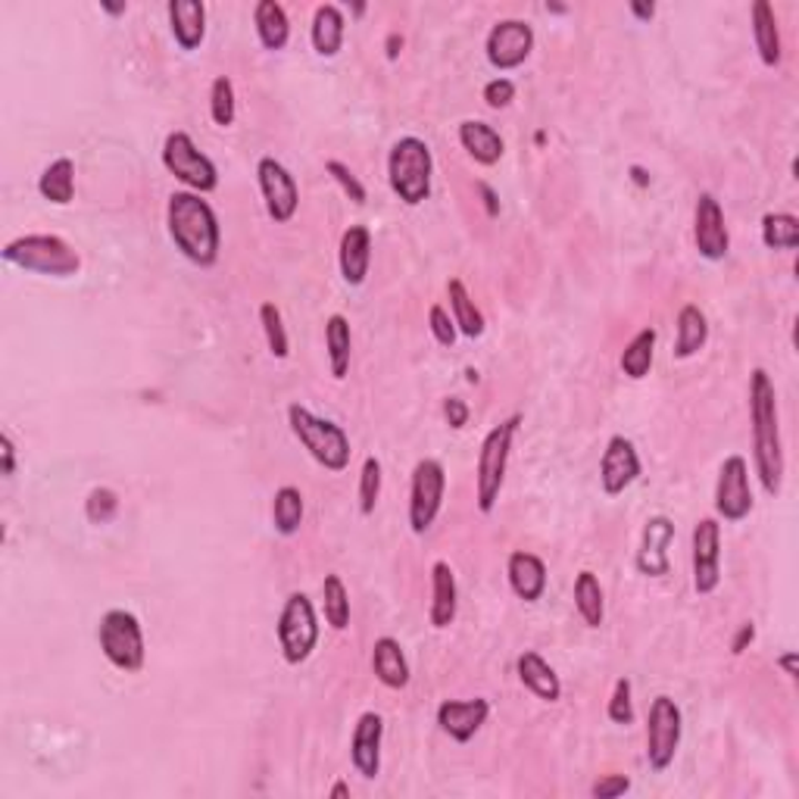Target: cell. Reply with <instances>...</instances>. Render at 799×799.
Instances as JSON below:
<instances>
[{
  "instance_id": "ffe728a7",
  "label": "cell",
  "mask_w": 799,
  "mask_h": 799,
  "mask_svg": "<svg viewBox=\"0 0 799 799\" xmlns=\"http://www.w3.org/2000/svg\"><path fill=\"white\" fill-rule=\"evenodd\" d=\"M381 740H385V718L378 713L359 715L350 737V762L366 781H375L381 771Z\"/></svg>"
},
{
  "instance_id": "f5cc1de1",
  "label": "cell",
  "mask_w": 799,
  "mask_h": 799,
  "mask_svg": "<svg viewBox=\"0 0 799 799\" xmlns=\"http://www.w3.org/2000/svg\"><path fill=\"white\" fill-rule=\"evenodd\" d=\"M797 663H799V656L793 653V649H787V653H781V656H778V668H781L783 675H787L790 680H797V675H799Z\"/></svg>"
},
{
  "instance_id": "c3c4849f",
  "label": "cell",
  "mask_w": 799,
  "mask_h": 799,
  "mask_svg": "<svg viewBox=\"0 0 799 799\" xmlns=\"http://www.w3.org/2000/svg\"><path fill=\"white\" fill-rule=\"evenodd\" d=\"M631 790V778L628 775H603L600 781L591 787V797L596 799H618L625 797Z\"/></svg>"
},
{
  "instance_id": "f1b7e54d",
  "label": "cell",
  "mask_w": 799,
  "mask_h": 799,
  "mask_svg": "<svg viewBox=\"0 0 799 799\" xmlns=\"http://www.w3.org/2000/svg\"><path fill=\"white\" fill-rule=\"evenodd\" d=\"M752 38H756V51H759L762 66H781V29H778L775 7H771L768 0H756V3H752Z\"/></svg>"
},
{
  "instance_id": "b9f144b4",
  "label": "cell",
  "mask_w": 799,
  "mask_h": 799,
  "mask_svg": "<svg viewBox=\"0 0 799 799\" xmlns=\"http://www.w3.org/2000/svg\"><path fill=\"white\" fill-rule=\"evenodd\" d=\"M378 496H381V462L378 457H366L362 472H359V512L372 515Z\"/></svg>"
},
{
  "instance_id": "681fc988",
  "label": "cell",
  "mask_w": 799,
  "mask_h": 799,
  "mask_svg": "<svg viewBox=\"0 0 799 799\" xmlns=\"http://www.w3.org/2000/svg\"><path fill=\"white\" fill-rule=\"evenodd\" d=\"M469 416H472V409H469V403L465 400H460V397H447L443 400V419H447V426L450 428H465L469 426Z\"/></svg>"
},
{
  "instance_id": "ba28073f",
  "label": "cell",
  "mask_w": 799,
  "mask_h": 799,
  "mask_svg": "<svg viewBox=\"0 0 799 799\" xmlns=\"http://www.w3.org/2000/svg\"><path fill=\"white\" fill-rule=\"evenodd\" d=\"M278 646L288 665H304L313 656V649L319 644V618L313 610V600L304 591H294L285 600L281 613H278Z\"/></svg>"
},
{
  "instance_id": "74e56055",
  "label": "cell",
  "mask_w": 799,
  "mask_h": 799,
  "mask_svg": "<svg viewBox=\"0 0 799 799\" xmlns=\"http://www.w3.org/2000/svg\"><path fill=\"white\" fill-rule=\"evenodd\" d=\"M762 244H766L768 250H797V216H793V213H766V216H762Z\"/></svg>"
},
{
  "instance_id": "f907efd6",
  "label": "cell",
  "mask_w": 799,
  "mask_h": 799,
  "mask_svg": "<svg viewBox=\"0 0 799 799\" xmlns=\"http://www.w3.org/2000/svg\"><path fill=\"white\" fill-rule=\"evenodd\" d=\"M0 475L3 478L17 475V443L10 438V431L0 434Z\"/></svg>"
},
{
  "instance_id": "4dcf8cb0",
  "label": "cell",
  "mask_w": 799,
  "mask_h": 799,
  "mask_svg": "<svg viewBox=\"0 0 799 799\" xmlns=\"http://www.w3.org/2000/svg\"><path fill=\"white\" fill-rule=\"evenodd\" d=\"M325 354H328V369L335 381H344L350 372V354H354V331L347 316H328L325 322Z\"/></svg>"
},
{
  "instance_id": "91938a15",
  "label": "cell",
  "mask_w": 799,
  "mask_h": 799,
  "mask_svg": "<svg viewBox=\"0 0 799 799\" xmlns=\"http://www.w3.org/2000/svg\"><path fill=\"white\" fill-rule=\"evenodd\" d=\"M331 797L335 799H347L350 797V783L347 781H338L335 787H331Z\"/></svg>"
},
{
  "instance_id": "d6986e66",
  "label": "cell",
  "mask_w": 799,
  "mask_h": 799,
  "mask_svg": "<svg viewBox=\"0 0 799 799\" xmlns=\"http://www.w3.org/2000/svg\"><path fill=\"white\" fill-rule=\"evenodd\" d=\"M491 715V703L484 697L475 699H443L438 706V725L441 731L457 740V744H469L488 721Z\"/></svg>"
},
{
  "instance_id": "6f0895ef",
  "label": "cell",
  "mask_w": 799,
  "mask_h": 799,
  "mask_svg": "<svg viewBox=\"0 0 799 799\" xmlns=\"http://www.w3.org/2000/svg\"><path fill=\"white\" fill-rule=\"evenodd\" d=\"M101 10L106 17H122V13H125V3H106V0H101Z\"/></svg>"
},
{
  "instance_id": "5b68a950",
  "label": "cell",
  "mask_w": 799,
  "mask_h": 799,
  "mask_svg": "<svg viewBox=\"0 0 799 799\" xmlns=\"http://www.w3.org/2000/svg\"><path fill=\"white\" fill-rule=\"evenodd\" d=\"M519 426H522V416L515 412L510 419H503L500 426H493L481 441L475 465V503L481 515H491L496 510V500H500L503 481H506L512 438H515Z\"/></svg>"
},
{
  "instance_id": "9a60e30c",
  "label": "cell",
  "mask_w": 799,
  "mask_h": 799,
  "mask_svg": "<svg viewBox=\"0 0 799 799\" xmlns=\"http://www.w3.org/2000/svg\"><path fill=\"white\" fill-rule=\"evenodd\" d=\"M694 591L709 596L721 584V525L718 519L706 515L694 525Z\"/></svg>"
},
{
  "instance_id": "5bb4252c",
  "label": "cell",
  "mask_w": 799,
  "mask_h": 799,
  "mask_svg": "<svg viewBox=\"0 0 799 799\" xmlns=\"http://www.w3.org/2000/svg\"><path fill=\"white\" fill-rule=\"evenodd\" d=\"M531 51H534V29L525 19H500L484 41L488 63L500 72L522 66Z\"/></svg>"
},
{
  "instance_id": "f35d334b",
  "label": "cell",
  "mask_w": 799,
  "mask_h": 799,
  "mask_svg": "<svg viewBox=\"0 0 799 799\" xmlns=\"http://www.w3.org/2000/svg\"><path fill=\"white\" fill-rule=\"evenodd\" d=\"M322 600H325V622H328V628L347 631V625H350V594H347V587H344L340 575H325Z\"/></svg>"
},
{
  "instance_id": "7c38bea8",
  "label": "cell",
  "mask_w": 799,
  "mask_h": 799,
  "mask_svg": "<svg viewBox=\"0 0 799 799\" xmlns=\"http://www.w3.org/2000/svg\"><path fill=\"white\" fill-rule=\"evenodd\" d=\"M756 506L752 488H749V465L740 453L721 462L718 481H715V515L725 522H744Z\"/></svg>"
},
{
  "instance_id": "d590c367",
  "label": "cell",
  "mask_w": 799,
  "mask_h": 799,
  "mask_svg": "<svg viewBox=\"0 0 799 799\" xmlns=\"http://www.w3.org/2000/svg\"><path fill=\"white\" fill-rule=\"evenodd\" d=\"M447 294H450V313H453V322L460 328V335L472 340L481 338L484 335V316H481V309L475 307V300L469 297V290L460 278L447 281Z\"/></svg>"
},
{
  "instance_id": "1f68e13d",
  "label": "cell",
  "mask_w": 799,
  "mask_h": 799,
  "mask_svg": "<svg viewBox=\"0 0 799 799\" xmlns=\"http://www.w3.org/2000/svg\"><path fill=\"white\" fill-rule=\"evenodd\" d=\"M709 340V319L697 304H684L678 313V338H675V359H690L697 357L699 350L706 347Z\"/></svg>"
},
{
  "instance_id": "8fae6325",
  "label": "cell",
  "mask_w": 799,
  "mask_h": 799,
  "mask_svg": "<svg viewBox=\"0 0 799 799\" xmlns=\"http://www.w3.org/2000/svg\"><path fill=\"white\" fill-rule=\"evenodd\" d=\"M447 491V472L438 460H419L409 484V527L412 534H426L438 522Z\"/></svg>"
},
{
  "instance_id": "9c48e42d",
  "label": "cell",
  "mask_w": 799,
  "mask_h": 799,
  "mask_svg": "<svg viewBox=\"0 0 799 799\" xmlns=\"http://www.w3.org/2000/svg\"><path fill=\"white\" fill-rule=\"evenodd\" d=\"M163 166L194 194H209V191L219 187L216 163L194 144V137L187 135V132H172L166 137V144H163Z\"/></svg>"
},
{
  "instance_id": "e575fe53",
  "label": "cell",
  "mask_w": 799,
  "mask_h": 799,
  "mask_svg": "<svg viewBox=\"0 0 799 799\" xmlns=\"http://www.w3.org/2000/svg\"><path fill=\"white\" fill-rule=\"evenodd\" d=\"M575 610H578L581 622L587 628H600L603 618H606V600H603V587L591 568L578 572L575 578Z\"/></svg>"
},
{
  "instance_id": "30bf717a",
  "label": "cell",
  "mask_w": 799,
  "mask_h": 799,
  "mask_svg": "<svg viewBox=\"0 0 799 799\" xmlns=\"http://www.w3.org/2000/svg\"><path fill=\"white\" fill-rule=\"evenodd\" d=\"M680 734H684L680 706L668 694H659L649 703V715H646V762L653 771H665L675 762Z\"/></svg>"
},
{
  "instance_id": "e0dca14e",
  "label": "cell",
  "mask_w": 799,
  "mask_h": 799,
  "mask_svg": "<svg viewBox=\"0 0 799 799\" xmlns=\"http://www.w3.org/2000/svg\"><path fill=\"white\" fill-rule=\"evenodd\" d=\"M641 478V457H637V447L625 434H613L606 450H603V460H600V484L606 496H618L625 493Z\"/></svg>"
},
{
  "instance_id": "52a82bcc",
  "label": "cell",
  "mask_w": 799,
  "mask_h": 799,
  "mask_svg": "<svg viewBox=\"0 0 799 799\" xmlns=\"http://www.w3.org/2000/svg\"><path fill=\"white\" fill-rule=\"evenodd\" d=\"M98 644L106 663L120 668L125 675H135L144 668L147 659V644H144V628L135 613L129 610H110L98 625Z\"/></svg>"
},
{
  "instance_id": "d6a6232c",
  "label": "cell",
  "mask_w": 799,
  "mask_h": 799,
  "mask_svg": "<svg viewBox=\"0 0 799 799\" xmlns=\"http://www.w3.org/2000/svg\"><path fill=\"white\" fill-rule=\"evenodd\" d=\"M38 194L57 206H69L75 197V163L69 156H57L38 178Z\"/></svg>"
},
{
  "instance_id": "9f6ffc18",
  "label": "cell",
  "mask_w": 799,
  "mask_h": 799,
  "mask_svg": "<svg viewBox=\"0 0 799 799\" xmlns=\"http://www.w3.org/2000/svg\"><path fill=\"white\" fill-rule=\"evenodd\" d=\"M385 48H388V60H397L400 51H403V34H397V32L388 34V44H385Z\"/></svg>"
},
{
  "instance_id": "836d02e7",
  "label": "cell",
  "mask_w": 799,
  "mask_h": 799,
  "mask_svg": "<svg viewBox=\"0 0 799 799\" xmlns=\"http://www.w3.org/2000/svg\"><path fill=\"white\" fill-rule=\"evenodd\" d=\"M656 328H641L634 338L628 340V347L622 350V372L628 375L631 381H644L649 369H653V357H656Z\"/></svg>"
},
{
  "instance_id": "603a6c76",
  "label": "cell",
  "mask_w": 799,
  "mask_h": 799,
  "mask_svg": "<svg viewBox=\"0 0 799 799\" xmlns=\"http://www.w3.org/2000/svg\"><path fill=\"white\" fill-rule=\"evenodd\" d=\"M170 29L182 51H197L206 38V3L204 0H170Z\"/></svg>"
},
{
  "instance_id": "11a10c76",
  "label": "cell",
  "mask_w": 799,
  "mask_h": 799,
  "mask_svg": "<svg viewBox=\"0 0 799 799\" xmlns=\"http://www.w3.org/2000/svg\"><path fill=\"white\" fill-rule=\"evenodd\" d=\"M478 191H481V197H484V206H488V216L496 219L500 216V204H496V194H493V187L488 182H478Z\"/></svg>"
},
{
  "instance_id": "277c9868",
  "label": "cell",
  "mask_w": 799,
  "mask_h": 799,
  "mask_svg": "<svg viewBox=\"0 0 799 799\" xmlns=\"http://www.w3.org/2000/svg\"><path fill=\"white\" fill-rule=\"evenodd\" d=\"M3 263L19 266L25 273L48 275V278H72L82 269V256L75 254V247L60 235H22L10 240L3 250Z\"/></svg>"
},
{
  "instance_id": "f546056e",
  "label": "cell",
  "mask_w": 799,
  "mask_h": 799,
  "mask_svg": "<svg viewBox=\"0 0 799 799\" xmlns=\"http://www.w3.org/2000/svg\"><path fill=\"white\" fill-rule=\"evenodd\" d=\"M256 38L266 51H285L290 41V19L288 10L278 0H259L254 7Z\"/></svg>"
},
{
  "instance_id": "ab89813d",
  "label": "cell",
  "mask_w": 799,
  "mask_h": 799,
  "mask_svg": "<svg viewBox=\"0 0 799 799\" xmlns=\"http://www.w3.org/2000/svg\"><path fill=\"white\" fill-rule=\"evenodd\" d=\"M209 116L219 129L235 125L238 116V101H235V82L228 75H216L213 85H209Z\"/></svg>"
},
{
  "instance_id": "4fadbf2b",
  "label": "cell",
  "mask_w": 799,
  "mask_h": 799,
  "mask_svg": "<svg viewBox=\"0 0 799 799\" xmlns=\"http://www.w3.org/2000/svg\"><path fill=\"white\" fill-rule=\"evenodd\" d=\"M256 182L263 191V201H266V213L275 225H288L297 216V206H300V187L275 156H263L256 163Z\"/></svg>"
},
{
  "instance_id": "ac0fdd59",
  "label": "cell",
  "mask_w": 799,
  "mask_h": 799,
  "mask_svg": "<svg viewBox=\"0 0 799 799\" xmlns=\"http://www.w3.org/2000/svg\"><path fill=\"white\" fill-rule=\"evenodd\" d=\"M672 541H675V522L668 515H649L634 556V565L644 578H665L672 572V560H668Z\"/></svg>"
},
{
  "instance_id": "4316f807",
  "label": "cell",
  "mask_w": 799,
  "mask_h": 799,
  "mask_svg": "<svg viewBox=\"0 0 799 799\" xmlns=\"http://www.w3.org/2000/svg\"><path fill=\"white\" fill-rule=\"evenodd\" d=\"M372 672L375 678L381 680L388 690H403L412 678V672H409V659L407 653H403V646L400 641H393V637H378L372 646Z\"/></svg>"
},
{
  "instance_id": "bcb514c9",
  "label": "cell",
  "mask_w": 799,
  "mask_h": 799,
  "mask_svg": "<svg viewBox=\"0 0 799 799\" xmlns=\"http://www.w3.org/2000/svg\"><path fill=\"white\" fill-rule=\"evenodd\" d=\"M428 328H431V335H434V340H438L441 347H453L457 338H460V328L453 322V316H450L441 304H434V307L428 309Z\"/></svg>"
},
{
  "instance_id": "94428289",
  "label": "cell",
  "mask_w": 799,
  "mask_h": 799,
  "mask_svg": "<svg viewBox=\"0 0 799 799\" xmlns=\"http://www.w3.org/2000/svg\"><path fill=\"white\" fill-rule=\"evenodd\" d=\"M546 10H550V13H565V7H562V3H546Z\"/></svg>"
},
{
  "instance_id": "7402d4cb",
  "label": "cell",
  "mask_w": 799,
  "mask_h": 799,
  "mask_svg": "<svg viewBox=\"0 0 799 799\" xmlns=\"http://www.w3.org/2000/svg\"><path fill=\"white\" fill-rule=\"evenodd\" d=\"M460 613V587L450 562L438 560L431 565V606H428V622L438 631L450 628Z\"/></svg>"
},
{
  "instance_id": "7bdbcfd3",
  "label": "cell",
  "mask_w": 799,
  "mask_h": 799,
  "mask_svg": "<svg viewBox=\"0 0 799 799\" xmlns=\"http://www.w3.org/2000/svg\"><path fill=\"white\" fill-rule=\"evenodd\" d=\"M120 512V493L110 488H94L85 500V515L91 525H110Z\"/></svg>"
},
{
  "instance_id": "816d5d0a",
  "label": "cell",
  "mask_w": 799,
  "mask_h": 799,
  "mask_svg": "<svg viewBox=\"0 0 799 799\" xmlns=\"http://www.w3.org/2000/svg\"><path fill=\"white\" fill-rule=\"evenodd\" d=\"M752 641H756V625H752V622H744V625L737 628V634H734V641H731L734 656L747 653L749 646H752Z\"/></svg>"
},
{
  "instance_id": "83f0119b",
  "label": "cell",
  "mask_w": 799,
  "mask_h": 799,
  "mask_svg": "<svg viewBox=\"0 0 799 799\" xmlns=\"http://www.w3.org/2000/svg\"><path fill=\"white\" fill-rule=\"evenodd\" d=\"M460 144L465 154L475 160L478 166H496L503 160V137L500 132L481 120L460 122Z\"/></svg>"
},
{
  "instance_id": "6da1fadb",
  "label": "cell",
  "mask_w": 799,
  "mask_h": 799,
  "mask_svg": "<svg viewBox=\"0 0 799 799\" xmlns=\"http://www.w3.org/2000/svg\"><path fill=\"white\" fill-rule=\"evenodd\" d=\"M749 422H752V462L768 496H778L783 484V441L778 391L766 369L749 375Z\"/></svg>"
},
{
  "instance_id": "44dd1931",
  "label": "cell",
  "mask_w": 799,
  "mask_h": 799,
  "mask_svg": "<svg viewBox=\"0 0 799 799\" xmlns=\"http://www.w3.org/2000/svg\"><path fill=\"white\" fill-rule=\"evenodd\" d=\"M340 275L350 288L366 285L369 278V266H372V232L366 225H350L344 235H340V250H338Z\"/></svg>"
},
{
  "instance_id": "7a4b0ae2",
  "label": "cell",
  "mask_w": 799,
  "mask_h": 799,
  "mask_svg": "<svg viewBox=\"0 0 799 799\" xmlns=\"http://www.w3.org/2000/svg\"><path fill=\"white\" fill-rule=\"evenodd\" d=\"M166 225L175 250L185 256L187 263L209 269L219 263L222 228L216 219V209L206 204L204 194L194 191H175L166 204Z\"/></svg>"
},
{
  "instance_id": "60d3db41",
  "label": "cell",
  "mask_w": 799,
  "mask_h": 799,
  "mask_svg": "<svg viewBox=\"0 0 799 799\" xmlns=\"http://www.w3.org/2000/svg\"><path fill=\"white\" fill-rule=\"evenodd\" d=\"M259 325H263V335H266V344H269V354H273L275 359H288V328H285V319H281V309L275 307L273 300H266V304L259 307Z\"/></svg>"
},
{
  "instance_id": "7dc6e473",
  "label": "cell",
  "mask_w": 799,
  "mask_h": 799,
  "mask_svg": "<svg viewBox=\"0 0 799 799\" xmlns=\"http://www.w3.org/2000/svg\"><path fill=\"white\" fill-rule=\"evenodd\" d=\"M481 98H484V103H488L491 110H506V106L515 101V82L506 79V75H496V79H491V82L484 85Z\"/></svg>"
},
{
  "instance_id": "6125c7cd",
  "label": "cell",
  "mask_w": 799,
  "mask_h": 799,
  "mask_svg": "<svg viewBox=\"0 0 799 799\" xmlns=\"http://www.w3.org/2000/svg\"><path fill=\"white\" fill-rule=\"evenodd\" d=\"M465 378H469V381H472V385H478V381H481V378H478L475 369H465Z\"/></svg>"
},
{
  "instance_id": "d4e9b609",
  "label": "cell",
  "mask_w": 799,
  "mask_h": 799,
  "mask_svg": "<svg viewBox=\"0 0 799 799\" xmlns=\"http://www.w3.org/2000/svg\"><path fill=\"white\" fill-rule=\"evenodd\" d=\"M515 675H519V680H522L537 699H544V703H560L562 680L560 675L553 672V665L546 663L541 653L525 649V653L515 659Z\"/></svg>"
},
{
  "instance_id": "2e32d148",
  "label": "cell",
  "mask_w": 799,
  "mask_h": 799,
  "mask_svg": "<svg viewBox=\"0 0 799 799\" xmlns=\"http://www.w3.org/2000/svg\"><path fill=\"white\" fill-rule=\"evenodd\" d=\"M694 244H697V254L709 263L725 259L731 250V235H728V225H725V213L721 204L715 201V194L703 191L694 206Z\"/></svg>"
},
{
  "instance_id": "8d00e7d4",
  "label": "cell",
  "mask_w": 799,
  "mask_h": 799,
  "mask_svg": "<svg viewBox=\"0 0 799 799\" xmlns=\"http://www.w3.org/2000/svg\"><path fill=\"white\" fill-rule=\"evenodd\" d=\"M273 525L281 537H294L304 525V493L297 488H278L273 500Z\"/></svg>"
},
{
  "instance_id": "3957f363",
  "label": "cell",
  "mask_w": 799,
  "mask_h": 799,
  "mask_svg": "<svg viewBox=\"0 0 799 799\" xmlns=\"http://www.w3.org/2000/svg\"><path fill=\"white\" fill-rule=\"evenodd\" d=\"M431 175H434V156L422 137L407 135L393 141L388 154V185L400 197V204H426L431 197Z\"/></svg>"
},
{
  "instance_id": "484cf974",
  "label": "cell",
  "mask_w": 799,
  "mask_h": 799,
  "mask_svg": "<svg viewBox=\"0 0 799 799\" xmlns=\"http://www.w3.org/2000/svg\"><path fill=\"white\" fill-rule=\"evenodd\" d=\"M344 34H347V19L340 13V7L335 3H322L316 7L313 13V25H309V41H313V51L319 53L322 60L338 57L344 48Z\"/></svg>"
},
{
  "instance_id": "db71d44e",
  "label": "cell",
  "mask_w": 799,
  "mask_h": 799,
  "mask_svg": "<svg viewBox=\"0 0 799 799\" xmlns=\"http://www.w3.org/2000/svg\"><path fill=\"white\" fill-rule=\"evenodd\" d=\"M628 10H631V17L641 19V22H649V19L656 17V3H644V0H631Z\"/></svg>"
},
{
  "instance_id": "680465c9",
  "label": "cell",
  "mask_w": 799,
  "mask_h": 799,
  "mask_svg": "<svg viewBox=\"0 0 799 799\" xmlns=\"http://www.w3.org/2000/svg\"><path fill=\"white\" fill-rule=\"evenodd\" d=\"M631 178H634V182H637L641 187L649 185V175H646L644 166H631Z\"/></svg>"
},
{
  "instance_id": "8992f818",
  "label": "cell",
  "mask_w": 799,
  "mask_h": 799,
  "mask_svg": "<svg viewBox=\"0 0 799 799\" xmlns=\"http://www.w3.org/2000/svg\"><path fill=\"white\" fill-rule=\"evenodd\" d=\"M288 426L294 431V438L304 443L313 460L322 465L325 472H344L350 465V438L340 426H335L331 419H319L316 412H309L300 403H290L288 407Z\"/></svg>"
},
{
  "instance_id": "cb8c5ba5",
  "label": "cell",
  "mask_w": 799,
  "mask_h": 799,
  "mask_svg": "<svg viewBox=\"0 0 799 799\" xmlns=\"http://www.w3.org/2000/svg\"><path fill=\"white\" fill-rule=\"evenodd\" d=\"M506 578H510L512 594L525 603H537L546 594V565L541 556L515 550L506 560Z\"/></svg>"
},
{
  "instance_id": "f6af8a7d",
  "label": "cell",
  "mask_w": 799,
  "mask_h": 799,
  "mask_svg": "<svg viewBox=\"0 0 799 799\" xmlns=\"http://www.w3.org/2000/svg\"><path fill=\"white\" fill-rule=\"evenodd\" d=\"M325 172H328V175L338 182L340 191H344V194H347L354 204L357 206L366 204V187H362V182H359L357 175H354V170H350L347 163H340V160H328V163H325Z\"/></svg>"
},
{
  "instance_id": "ee69618b",
  "label": "cell",
  "mask_w": 799,
  "mask_h": 799,
  "mask_svg": "<svg viewBox=\"0 0 799 799\" xmlns=\"http://www.w3.org/2000/svg\"><path fill=\"white\" fill-rule=\"evenodd\" d=\"M634 687H631V678H618L613 687V697H610V706H606V715L613 725H634Z\"/></svg>"
}]
</instances>
